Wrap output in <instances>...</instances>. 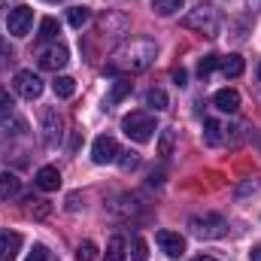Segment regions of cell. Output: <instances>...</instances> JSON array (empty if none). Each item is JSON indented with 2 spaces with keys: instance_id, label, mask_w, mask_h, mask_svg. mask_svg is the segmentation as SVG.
I'll list each match as a JSON object with an SVG mask.
<instances>
[{
  "instance_id": "cell-1",
  "label": "cell",
  "mask_w": 261,
  "mask_h": 261,
  "mask_svg": "<svg viewBox=\"0 0 261 261\" xmlns=\"http://www.w3.org/2000/svg\"><path fill=\"white\" fill-rule=\"evenodd\" d=\"M155 55H158V46L152 40H128L113 52L110 73H143L155 61Z\"/></svg>"
},
{
  "instance_id": "cell-2",
  "label": "cell",
  "mask_w": 261,
  "mask_h": 261,
  "mask_svg": "<svg viewBox=\"0 0 261 261\" xmlns=\"http://www.w3.org/2000/svg\"><path fill=\"white\" fill-rule=\"evenodd\" d=\"M182 28L197 31V34H203V37H216V31H219V12H216V6L197 3L189 15H182Z\"/></svg>"
},
{
  "instance_id": "cell-3",
  "label": "cell",
  "mask_w": 261,
  "mask_h": 261,
  "mask_svg": "<svg viewBox=\"0 0 261 261\" xmlns=\"http://www.w3.org/2000/svg\"><path fill=\"white\" fill-rule=\"evenodd\" d=\"M155 116L152 113H143V110H137V113H130L122 119V130H125V137L134 140V143H149L152 137H155Z\"/></svg>"
},
{
  "instance_id": "cell-4",
  "label": "cell",
  "mask_w": 261,
  "mask_h": 261,
  "mask_svg": "<svg viewBox=\"0 0 261 261\" xmlns=\"http://www.w3.org/2000/svg\"><path fill=\"white\" fill-rule=\"evenodd\" d=\"M189 228L192 234L200 240H219L228 234V222L219 216V213H203V216H192L189 219Z\"/></svg>"
},
{
  "instance_id": "cell-5",
  "label": "cell",
  "mask_w": 261,
  "mask_h": 261,
  "mask_svg": "<svg viewBox=\"0 0 261 261\" xmlns=\"http://www.w3.org/2000/svg\"><path fill=\"white\" fill-rule=\"evenodd\" d=\"M12 85H15L18 97H24V100H37L43 94V79L34 70H18L15 79H12Z\"/></svg>"
},
{
  "instance_id": "cell-6",
  "label": "cell",
  "mask_w": 261,
  "mask_h": 261,
  "mask_svg": "<svg viewBox=\"0 0 261 261\" xmlns=\"http://www.w3.org/2000/svg\"><path fill=\"white\" fill-rule=\"evenodd\" d=\"M31 24H34V9L31 6H15L9 9L6 15V31L12 37H28L31 34Z\"/></svg>"
},
{
  "instance_id": "cell-7",
  "label": "cell",
  "mask_w": 261,
  "mask_h": 261,
  "mask_svg": "<svg viewBox=\"0 0 261 261\" xmlns=\"http://www.w3.org/2000/svg\"><path fill=\"white\" fill-rule=\"evenodd\" d=\"M119 143L113 140V137H97L94 140V146H91V158H94V164H113V161H119Z\"/></svg>"
},
{
  "instance_id": "cell-8",
  "label": "cell",
  "mask_w": 261,
  "mask_h": 261,
  "mask_svg": "<svg viewBox=\"0 0 261 261\" xmlns=\"http://www.w3.org/2000/svg\"><path fill=\"white\" fill-rule=\"evenodd\" d=\"M155 243H158L161 252L170 255V258H179V255L186 252V237L176 234V231H158V234H155Z\"/></svg>"
},
{
  "instance_id": "cell-9",
  "label": "cell",
  "mask_w": 261,
  "mask_h": 261,
  "mask_svg": "<svg viewBox=\"0 0 261 261\" xmlns=\"http://www.w3.org/2000/svg\"><path fill=\"white\" fill-rule=\"evenodd\" d=\"M67 61H70V52H67V46H58V43L40 52V67H43V70L58 73L61 67H67Z\"/></svg>"
},
{
  "instance_id": "cell-10",
  "label": "cell",
  "mask_w": 261,
  "mask_h": 261,
  "mask_svg": "<svg viewBox=\"0 0 261 261\" xmlns=\"http://www.w3.org/2000/svg\"><path fill=\"white\" fill-rule=\"evenodd\" d=\"M61 128H64V122H61L58 110H46V113H43V140H46L49 146L61 143Z\"/></svg>"
},
{
  "instance_id": "cell-11",
  "label": "cell",
  "mask_w": 261,
  "mask_h": 261,
  "mask_svg": "<svg viewBox=\"0 0 261 261\" xmlns=\"http://www.w3.org/2000/svg\"><path fill=\"white\" fill-rule=\"evenodd\" d=\"M21 249V234L9 231V228H0V261H12Z\"/></svg>"
},
{
  "instance_id": "cell-12",
  "label": "cell",
  "mask_w": 261,
  "mask_h": 261,
  "mask_svg": "<svg viewBox=\"0 0 261 261\" xmlns=\"http://www.w3.org/2000/svg\"><path fill=\"white\" fill-rule=\"evenodd\" d=\"M213 103H216V110H222V113H237V110H240V94H237L234 88H219V91L213 94Z\"/></svg>"
},
{
  "instance_id": "cell-13",
  "label": "cell",
  "mask_w": 261,
  "mask_h": 261,
  "mask_svg": "<svg viewBox=\"0 0 261 261\" xmlns=\"http://www.w3.org/2000/svg\"><path fill=\"white\" fill-rule=\"evenodd\" d=\"M34 182H37L43 192H58V189H61V173H58V167H40Z\"/></svg>"
},
{
  "instance_id": "cell-14",
  "label": "cell",
  "mask_w": 261,
  "mask_h": 261,
  "mask_svg": "<svg viewBox=\"0 0 261 261\" xmlns=\"http://www.w3.org/2000/svg\"><path fill=\"white\" fill-rule=\"evenodd\" d=\"M18 192H21V182H18V176H15V173H0V203L12 200Z\"/></svg>"
},
{
  "instance_id": "cell-15",
  "label": "cell",
  "mask_w": 261,
  "mask_h": 261,
  "mask_svg": "<svg viewBox=\"0 0 261 261\" xmlns=\"http://www.w3.org/2000/svg\"><path fill=\"white\" fill-rule=\"evenodd\" d=\"M167 103H170V100H167V91H164V88H149V91H146V107H152L155 113L167 110Z\"/></svg>"
},
{
  "instance_id": "cell-16",
  "label": "cell",
  "mask_w": 261,
  "mask_h": 261,
  "mask_svg": "<svg viewBox=\"0 0 261 261\" xmlns=\"http://www.w3.org/2000/svg\"><path fill=\"white\" fill-rule=\"evenodd\" d=\"M219 67H222V73H225V76H228V79H234V76H240V73H243V58H240V55H228V58H222V61H219Z\"/></svg>"
},
{
  "instance_id": "cell-17",
  "label": "cell",
  "mask_w": 261,
  "mask_h": 261,
  "mask_svg": "<svg viewBox=\"0 0 261 261\" xmlns=\"http://www.w3.org/2000/svg\"><path fill=\"white\" fill-rule=\"evenodd\" d=\"M203 140H206V143H210V146H219V143H222V140H225V134H222V125H219V122H216V119H206V122H203Z\"/></svg>"
},
{
  "instance_id": "cell-18",
  "label": "cell",
  "mask_w": 261,
  "mask_h": 261,
  "mask_svg": "<svg viewBox=\"0 0 261 261\" xmlns=\"http://www.w3.org/2000/svg\"><path fill=\"white\" fill-rule=\"evenodd\" d=\"M49 213H52V203H49V200L28 197V216H34V219H46Z\"/></svg>"
},
{
  "instance_id": "cell-19",
  "label": "cell",
  "mask_w": 261,
  "mask_h": 261,
  "mask_svg": "<svg viewBox=\"0 0 261 261\" xmlns=\"http://www.w3.org/2000/svg\"><path fill=\"white\" fill-rule=\"evenodd\" d=\"M88 18H91V9H88V6H70V9H67V21H70L73 28H82Z\"/></svg>"
},
{
  "instance_id": "cell-20",
  "label": "cell",
  "mask_w": 261,
  "mask_h": 261,
  "mask_svg": "<svg viewBox=\"0 0 261 261\" xmlns=\"http://www.w3.org/2000/svg\"><path fill=\"white\" fill-rule=\"evenodd\" d=\"M52 88H55L58 97H73V94H76V79H70V76H58V79L52 82Z\"/></svg>"
},
{
  "instance_id": "cell-21",
  "label": "cell",
  "mask_w": 261,
  "mask_h": 261,
  "mask_svg": "<svg viewBox=\"0 0 261 261\" xmlns=\"http://www.w3.org/2000/svg\"><path fill=\"white\" fill-rule=\"evenodd\" d=\"M103 261H125V240H122V237H113V240L107 243Z\"/></svg>"
},
{
  "instance_id": "cell-22",
  "label": "cell",
  "mask_w": 261,
  "mask_h": 261,
  "mask_svg": "<svg viewBox=\"0 0 261 261\" xmlns=\"http://www.w3.org/2000/svg\"><path fill=\"white\" fill-rule=\"evenodd\" d=\"M128 94H130V82H128V79H119V82L113 85V91H110L107 103H110V107H116V103H119V100H125Z\"/></svg>"
},
{
  "instance_id": "cell-23",
  "label": "cell",
  "mask_w": 261,
  "mask_h": 261,
  "mask_svg": "<svg viewBox=\"0 0 261 261\" xmlns=\"http://www.w3.org/2000/svg\"><path fill=\"white\" fill-rule=\"evenodd\" d=\"M182 3H186V0H152V9H155L158 15H173V12L182 9Z\"/></svg>"
},
{
  "instance_id": "cell-24",
  "label": "cell",
  "mask_w": 261,
  "mask_h": 261,
  "mask_svg": "<svg viewBox=\"0 0 261 261\" xmlns=\"http://www.w3.org/2000/svg\"><path fill=\"white\" fill-rule=\"evenodd\" d=\"M173 143H176V130L167 128L164 134H161V140H158V155H173Z\"/></svg>"
},
{
  "instance_id": "cell-25",
  "label": "cell",
  "mask_w": 261,
  "mask_h": 261,
  "mask_svg": "<svg viewBox=\"0 0 261 261\" xmlns=\"http://www.w3.org/2000/svg\"><path fill=\"white\" fill-rule=\"evenodd\" d=\"M58 34H61V28H58L55 18H43L40 21V40H55Z\"/></svg>"
},
{
  "instance_id": "cell-26",
  "label": "cell",
  "mask_w": 261,
  "mask_h": 261,
  "mask_svg": "<svg viewBox=\"0 0 261 261\" xmlns=\"http://www.w3.org/2000/svg\"><path fill=\"white\" fill-rule=\"evenodd\" d=\"M76 261H97V246H94L91 240L79 243V249H76Z\"/></svg>"
},
{
  "instance_id": "cell-27",
  "label": "cell",
  "mask_w": 261,
  "mask_h": 261,
  "mask_svg": "<svg viewBox=\"0 0 261 261\" xmlns=\"http://www.w3.org/2000/svg\"><path fill=\"white\" fill-rule=\"evenodd\" d=\"M130 258L134 261H146L149 258V246H146L143 237H134V243H130Z\"/></svg>"
},
{
  "instance_id": "cell-28",
  "label": "cell",
  "mask_w": 261,
  "mask_h": 261,
  "mask_svg": "<svg viewBox=\"0 0 261 261\" xmlns=\"http://www.w3.org/2000/svg\"><path fill=\"white\" fill-rule=\"evenodd\" d=\"M219 61H222L219 55H203V58H200V64H197V73H200V76H210V73L219 67Z\"/></svg>"
},
{
  "instance_id": "cell-29",
  "label": "cell",
  "mask_w": 261,
  "mask_h": 261,
  "mask_svg": "<svg viewBox=\"0 0 261 261\" xmlns=\"http://www.w3.org/2000/svg\"><path fill=\"white\" fill-rule=\"evenodd\" d=\"M119 164H122V170H134L137 164H140V155L137 152H119Z\"/></svg>"
},
{
  "instance_id": "cell-30",
  "label": "cell",
  "mask_w": 261,
  "mask_h": 261,
  "mask_svg": "<svg viewBox=\"0 0 261 261\" xmlns=\"http://www.w3.org/2000/svg\"><path fill=\"white\" fill-rule=\"evenodd\" d=\"M12 113V97L6 88H0V116H9Z\"/></svg>"
},
{
  "instance_id": "cell-31",
  "label": "cell",
  "mask_w": 261,
  "mask_h": 261,
  "mask_svg": "<svg viewBox=\"0 0 261 261\" xmlns=\"http://www.w3.org/2000/svg\"><path fill=\"white\" fill-rule=\"evenodd\" d=\"M24 261H49V249H46V246H34L31 255H28Z\"/></svg>"
},
{
  "instance_id": "cell-32",
  "label": "cell",
  "mask_w": 261,
  "mask_h": 261,
  "mask_svg": "<svg viewBox=\"0 0 261 261\" xmlns=\"http://www.w3.org/2000/svg\"><path fill=\"white\" fill-rule=\"evenodd\" d=\"M186 79H189V73H186L182 67H176V70H173V82H176V85L182 88V85H186Z\"/></svg>"
},
{
  "instance_id": "cell-33",
  "label": "cell",
  "mask_w": 261,
  "mask_h": 261,
  "mask_svg": "<svg viewBox=\"0 0 261 261\" xmlns=\"http://www.w3.org/2000/svg\"><path fill=\"white\" fill-rule=\"evenodd\" d=\"M79 206V195H70L67 197V210H76Z\"/></svg>"
},
{
  "instance_id": "cell-34",
  "label": "cell",
  "mask_w": 261,
  "mask_h": 261,
  "mask_svg": "<svg viewBox=\"0 0 261 261\" xmlns=\"http://www.w3.org/2000/svg\"><path fill=\"white\" fill-rule=\"evenodd\" d=\"M249 261H261V246H255V249L249 252Z\"/></svg>"
},
{
  "instance_id": "cell-35",
  "label": "cell",
  "mask_w": 261,
  "mask_h": 261,
  "mask_svg": "<svg viewBox=\"0 0 261 261\" xmlns=\"http://www.w3.org/2000/svg\"><path fill=\"white\" fill-rule=\"evenodd\" d=\"M0 55H3V58H9V61H12V52H6V49H3V43H0Z\"/></svg>"
},
{
  "instance_id": "cell-36",
  "label": "cell",
  "mask_w": 261,
  "mask_h": 261,
  "mask_svg": "<svg viewBox=\"0 0 261 261\" xmlns=\"http://www.w3.org/2000/svg\"><path fill=\"white\" fill-rule=\"evenodd\" d=\"M192 261H216L213 255H197V258H192Z\"/></svg>"
},
{
  "instance_id": "cell-37",
  "label": "cell",
  "mask_w": 261,
  "mask_h": 261,
  "mask_svg": "<svg viewBox=\"0 0 261 261\" xmlns=\"http://www.w3.org/2000/svg\"><path fill=\"white\" fill-rule=\"evenodd\" d=\"M46 3H61V0H46Z\"/></svg>"
},
{
  "instance_id": "cell-38",
  "label": "cell",
  "mask_w": 261,
  "mask_h": 261,
  "mask_svg": "<svg viewBox=\"0 0 261 261\" xmlns=\"http://www.w3.org/2000/svg\"><path fill=\"white\" fill-rule=\"evenodd\" d=\"M258 79H261V64H258Z\"/></svg>"
}]
</instances>
